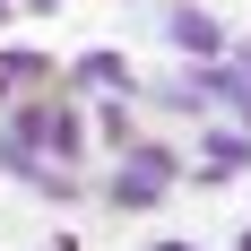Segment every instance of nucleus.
Here are the masks:
<instances>
[{
  "mask_svg": "<svg viewBox=\"0 0 251 251\" xmlns=\"http://www.w3.org/2000/svg\"><path fill=\"white\" fill-rule=\"evenodd\" d=\"M174 174H182L174 148H139V139H130V148H122V182H113V208H148V200H165V191H174Z\"/></svg>",
  "mask_w": 251,
  "mask_h": 251,
  "instance_id": "obj_1",
  "label": "nucleus"
},
{
  "mask_svg": "<svg viewBox=\"0 0 251 251\" xmlns=\"http://www.w3.org/2000/svg\"><path fill=\"white\" fill-rule=\"evenodd\" d=\"M165 35H174L191 61H217V52H226V26L208 18V9H174V18H165Z\"/></svg>",
  "mask_w": 251,
  "mask_h": 251,
  "instance_id": "obj_2",
  "label": "nucleus"
},
{
  "mask_svg": "<svg viewBox=\"0 0 251 251\" xmlns=\"http://www.w3.org/2000/svg\"><path fill=\"white\" fill-rule=\"evenodd\" d=\"M208 182H234V174H251V130H208Z\"/></svg>",
  "mask_w": 251,
  "mask_h": 251,
  "instance_id": "obj_3",
  "label": "nucleus"
},
{
  "mask_svg": "<svg viewBox=\"0 0 251 251\" xmlns=\"http://www.w3.org/2000/svg\"><path fill=\"white\" fill-rule=\"evenodd\" d=\"M0 87H26V96H44V87H52V61H44V52H0Z\"/></svg>",
  "mask_w": 251,
  "mask_h": 251,
  "instance_id": "obj_4",
  "label": "nucleus"
},
{
  "mask_svg": "<svg viewBox=\"0 0 251 251\" xmlns=\"http://www.w3.org/2000/svg\"><path fill=\"white\" fill-rule=\"evenodd\" d=\"M78 87H104V96H130V70H122V52H87V61H78Z\"/></svg>",
  "mask_w": 251,
  "mask_h": 251,
  "instance_id": "obj_5",
  "label": "nucleus"
},
{
  "mask_svg": "<svg viewBox=\"0 0 251 251\" xmlns=\"http://www.w3.org/2000/svg\"><path fill=\"white\" fill-rule=\"evenodd\" d=\"M104 139H113V148H130V139H139V122H130V96H113V104H104Z\"/></svg>",
  "mask_w": 251,
  "mask_h": 251,
  "instance_id": "obj_6",
  "label": "nucleus"
},
{
  "mask_svg": "<svg viewBox=\"0 0 251 251\" xmlns=\"http://www.w3.org/2000/svg\"><path fill=\"white\" fill-rule=\"evenodd\" d=\"M26 9H52V0H26Z\"/></svg>",
  "mask_w": 251,
  "mask_h": 251,
  "instance_id": "obj_7",
  "label": "nucleus"
}]
</instances>
